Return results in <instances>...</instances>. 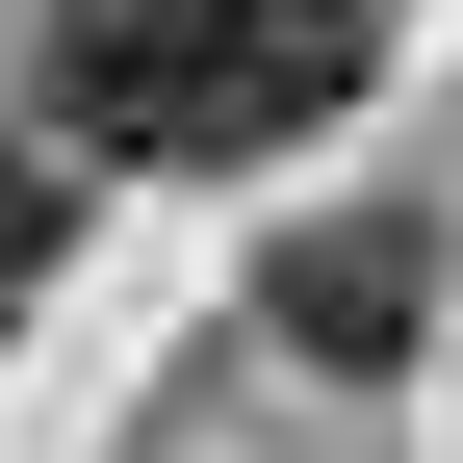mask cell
I'll use <instances>...</instances> for the list:
<instances>
[{"label": "cell", "instance_id": "cell-2", "mask_svg": "<svg viewBox=\"0 0 463 463\" xmlns=\"http://www.w3.org/2000/svg\"><path fill=\"white\" fill-rule=\"evenodd\" d=\"M258 335L335 361V386H386V361L438 335V232H412V206H309V232L258 258Z\"/></svg>", "mask_w": 463, "mask_h": 463}, {"label": "cell", "instance_id": "cell-3", "mask_svg": "<svg viewBox=\"0 0 463 463\" xmlns=\"http://www.w3.org/2000/svg\"><path fill=\"white\" fill-rule=\"evenodd\" d=\"M52 258H78V181H52V129H0V335L52 309Z\"/></svg>", "mask_w": 463, "mask_h": 463}, {"label": "cell", "instance_id": "cell-1", "mask_svg": "<svg viewBox=\"0 0 463 463\" xmlns=\"http://www.w3.org/2000/svg\"><path fill=\"white\" fill-rule=\"evenodd\" d=\"M386 52V0H52V129L129 181H258L283 129H335Z\"/></svg>", "mask_w": 463, "mask_h": 463}]
</instances>
